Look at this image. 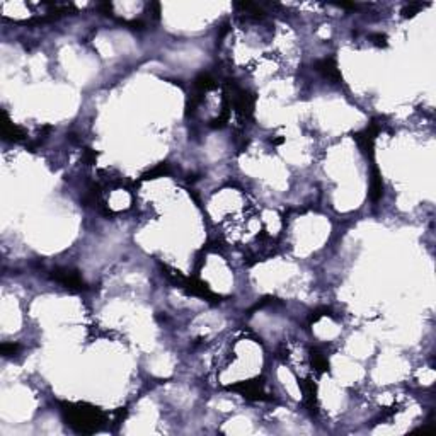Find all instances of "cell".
<instances>
[{"mask_svg": "<svg viewBox=\"0 0 436 436\" xmlns=\"http://www.w3.org/2000/svg\"><path fill=\"white\" fill-rule=\"evenodd\" d=\"M98 411L95 409H70L68 411V423L75 428V430L84 431V433H91L98 428Z\"/></svg>", "mask_w": 436, "mask_h": 436, "instance_id": "cell-1", "label": "cell"}]
</instances>
